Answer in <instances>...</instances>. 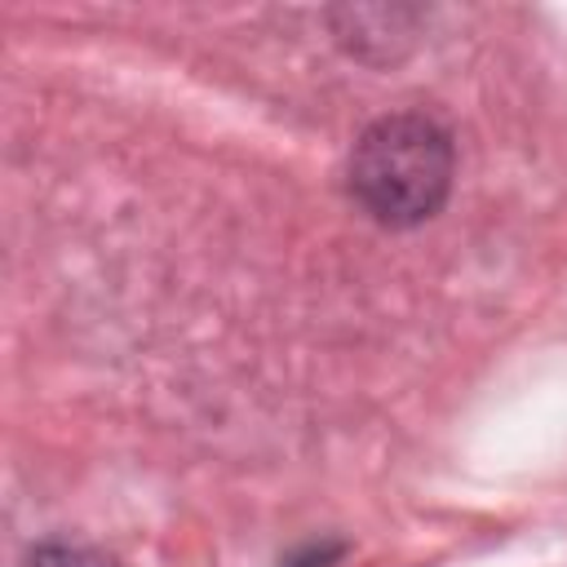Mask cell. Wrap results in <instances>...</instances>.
Segmentation results:
<instances>
[{"instance_id":"cell-1","label":"cell","mask_w":567,"mask_h":567,"mask_svg":"<svg viewBox=\"0 0 567 567\" xmlns=\"http://www.w3.org/2000/svg\"><path fill=\"white\" fill-rule=\"evenodd\" d=\"M452 186V142L425 115L377 120L350 155L354 199L385 226H412L439 213Z\"/></svg>"}]
</instances>
